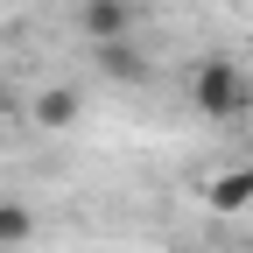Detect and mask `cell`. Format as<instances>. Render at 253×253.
Segmentation results:
<instances>
[{
	"label": "cell",
	"mask_w": 253,
	"mask_h": 253,
	"mask_svg": "<svg viewBox=\"0 0 253 253\" xmlns=\"http://www.w3.org/2000/svg\"><path fill=\"white\" fill-rule=\"evenodd\" d=\"M190 106L204 120H239L246 113V71L232 56H204L197 71H190Z\"/></svg>",
	"instance_id": "6da1fadb"
},
{
	"label": "cell",
	"mask_w": 253,
	"mask_h": 253,
	"mask_svg": "<svg viewBox=\"0 0 253 253\" xmlns=\"http://www.w3.org/2000/svg\"><path fill=\"white\" fill-rule=\"evenodd\" d=\"M78 36L91 49L126 42V36H134V0H78Z\"/></svg>",
	"instance_id": "7a4b0ae2"
},
{
	"label": "cell",
	"mask_w": 253,
	"mask_h": 253,
	"mask_svg": "<svg viewBox=\"0 0 253 253\" xmlns=\"http://www.w3.org/2000/svg\"><path fill=\"white\" fill-rule=\"evenodd\" d=\"M204 204L218 218H232V211H253V169H218L204 183Z\"/></svg>",
	"instance_id": "3957f363"
},
{
	"label": "cell",
	"mask_w": 253,
	"mask_h": 253,
	"mask_svg": "<svg viewBox=\"0 0 253 253\" xmlns=\"http://www.w3.org/2000/svg\"><path fill=\"white\" fill-rule=\"evenodd\" d=\"M78 113H84V99H78L71 84H49L42 99H36V126H42V134H63V126H71Z\"/></svg>",
	"instance_id": "277c9868"
},
{
	"label": "cell",
	"mask_w": 253,
	"mask_h": 253,
	"mask_svg": "<svg viewBox=\"0 0 253 253\" xmlns=\"http://www.w3.org/2000/svg\"><path fill=\"white\" fill-rule=\"evenodd\" d=\"M91 56H99L106 78H120V84H148V56H141L134 42H106V49H91Z\"/></svg>",
	"instance_id": "5b68a950"
},
{
	"label": "cell",
	"mask_w": 253,
	"mask_h": 253,
	"mask_svg": "<svg viewBox=\"0 0 253 253\" xmlns=\"http://www.w3.org/2000/svg\"><path fill=\"white\" fill-rule=\"evenodd\" d=\"M28 239H36V211L21 197H0V253H21Z\"/></svg>",
	"instance_id": "8992f818"
},
{
	"label": "cell",
	"mask_w": 253,
	"mask_h": 253,
	"mask_svg": "<svg viewBox=\"0 0 253 253\" xmlns=\"http://www.w3.org/2000/svg\"><path fill=\"white\" fill-rule=\"evenodd\" d=\"M162 253H190V246H162Z\"/></svg>",
	"instance_id": "52a82bcc"
},
{
	"label": "cell",
	"mask_w": 253,
	"mask_h": 253,
	"mask_svg": "<svg viewBox=\"0 0 253 253\" xmlns=\"http://www.w3.org/2000/svg\"><path fill=\"white\" fill-rule=\"evenodd\" d=\"M0 99H7V91H0Z\"/></svg>",
	"instance_id": "ba28073f"
}]
</instances>
